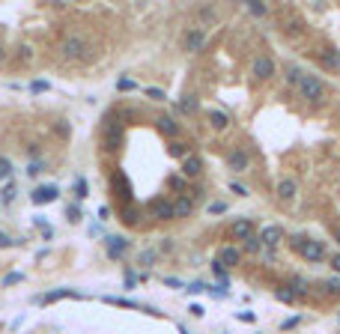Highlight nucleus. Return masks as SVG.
<instances>
[{
	"instance_id": "f257e3e1",
	"label": "nucleus",
	"mask_w": 340,
	"mask_h": 334,
	"mask_svg": "<svg viewBox=\"0 0 340 334\" xmlns=\"http://www.w3.org/2000/svg\"><path fill=\"white\" fill-rule=\"evenodd\" d=\"M293 248H296L305 260H311V263H323V260H326V245H323V242H317V239H308V236H293Z\"/></svg>"
},
{
	"instance_id": "f03ea898",
	"label": "nucleus",
	"mask_w": 340,
	"mask_h": 334,
	"mask_svg": "<svg viewBox=\"0 0 340 334\" xmlns=\"http://www.w3.org/2000/svg\"><path fill=\"white\" fill-rule=\"evenodd\" d=\"M299 93H302V99H308V102H314V105H320V102L326 99V87H323V81H320L317 75H305V78L299 81Z\"/></svg>"
},
{
	"instance_id": "7ed1b4c3",
	"label": "nucleus",
	"mask_w": 340,
	"mask_h": 334,
	"mask_svg": "<svg viewBox=\"0 0 340 334\" xmlns=\"http://www.w3.org/2000/svg\"><path fill=\"white\" fill-rule=\"evenodd\" d=\"M60 54H63L66 60H81V57L87 54V39L78 36V33H69V36L60 42Z\"/></svg>"
},
{
	"instance_id": "20e7f679",
	"label": "nucleus",
	"mask_w": 340,
	"mask_h": 334,
	"mask_svg": "<svg viewBox=\"0 0 340 334\" xmlns=\"http://www.w3.org/2000/svg\"><path fill=\"white\" fill-rule=\"evenodd\" d=\"M275 72H278V66H275L272 57H266V54L254 57V63H251V75H254L257 81H269V78H275Z\"/></svg>"
},
{
	"instance_id": "39448f33",
	"label": "nucleus",
	"mask_w": 340,
	"mask_h": 334,
	"mask_svg": "<svg viewBox=\"0 0 340 334\" xmlns=\"http://www.w3.org/2000/svg\"><path fill=\"white\" fill-rule=\"evenodd\" d=\"M182 45H185L188 54H200L203 45H206V30H203V27H191V30H185V33H182Z\"/></svg>"
},
{
	"instance_id": "423d86ee",
	"label": "nucleus",
	"mask_w": 340,
	"mask_h": 334,
	"mask_svg": "<svg viewBox=\"0 0 340 334\" xmlns=\"http://www.w3.org/2000/svg\"><path fill=\"white\" fill-rule=\"evenodd\" d=\"M227 170H233V173H248L251 170V158H248V152L245 149H230L227 152Z\"/></svg>"
},
{
	"instance_id": "0eeeda50",
	"label": "nucleus",
	"mask_w": 340,
	"mask_h": 334,
	"mask_svg": "<svg viewBox=\"0 0 340 334\" xmlns=\"http://www.w3.org/2000/svg\"><path fill=\"white\" fill-rule=\"evenodd\" d=\"M57 197H60V188H57V185H39V188H33V194H30L33 206H45V203H54Z\"/></svg>"
},
{
	"instance_id": "6e6552de",
	"label": "nucleus",
	"mask_w": 340,
	"mask_h": 334,
	"mask_svg": "<svg viewBox=\"0 0 340 334\" xmlns=\"http://www.w3.org/2000/svg\"><path fill=\"white\" fill-rule=\"evenodd\" d=\"M230 236H233V239H242V242L251 239V236H254V221H251V218L233 221V224H230Z\"/></svg>"
},
{
	"instance_id": "1a4fd4ad",
	"label": "nucleus",
	"mask_w": 340,
	"mask_h": 334,
	"mask_svg": "<svg viewBox=\"0 0 340 334\" xmlns=\"http://www.w3.org/2000/svg\"><path fill=\"white\" fill-rule=\"evenodd\" d=\"M149 209H152V215H155L158 221H173V203H170V200L158 197V200L149 203Z\"/></svg>"
},
{
	"instance_id": "9d476101",
	"label": "nucleus",
	"mask_w": 340,
	"mask_h": 334,
	"mask_svg": "<svg viewBox=\"0 0 340 334\" xmlns=\"http://www.w3.org/2000/svg\"><path fill=\"white\" fill-rule=\"evenodd\" d=\"M105 248H108V257H111V260H119V257L128 251V242H125L122 236H108V239H105Z\"/></svg>"
},
{
	"instance_id": "9b49d317",
	"label": "nucleus",
	"mask_w": 340,
	"mask_h": 334,
	"mask_svg": "<svg viewBox=\"0 0 340 334\" xmlns=\"http://www.w3.org/2000/svg\"><path fill=\"white\" fill-rule=\"evenodd\" d=\"M105 143H108V149H119V146H122V125H119V122H108Z\"/></svg>"
},
{
	"instance_id": "f8f14e48",
	"label": "nucleus",
	"mask_w": 340,
	"mask_h": 334,
	"mask_svg": "<svg viewBox=\"0 0 340 334\" xmlns=\"http://www.w3.org/2000/svg\"><path fill=\"white\" fill-rule=\"evenodd\" d=\"M194 212V197L191 194H179V200L173 203V218H188Z\"/></svg>"
},
{
	"instance_id": "ddd939ff",
	"label": "nucleus",
	"mask_w": 340,
	"mask_h": 334,
	"mask_svg": "<svg viewBox=\"0 0 340 334\" xmlns=\"http://www.w3.org/2000/svg\"><path fill=\"white\" fill-rule=\"evenodd\" d=\"M155 128H158L164 137H176V134H179V122H176L173 116H167V113L155 119Z\"/></svg>"
},
{
	"instance_id": "4468645a",
	"label": "nucleus",
	"mask_w": 340,
	"mask_h": 334,
	"mask_svg": "<svg viewBox=\"0 0 340 334\" xmlns=\"http://www.w3.org/2000/svg\"><path fill=\"white\" fill-rule=\"evenodd\" d=\"M182 173H185V176H191V179H194V176H200V173H203V161H200L197 155H188V158L182 161Z\"/></svg>"
},
{
	"instance_id": "2eb2a0df",
	"label": "nucleus",
	"mask_w": 340,
	"mask_h": 334,
	"mask_svg": "<svg viewBox=\"0 0 340 334\" xmlns=\"http://www.w3.org/2000/svg\"><path fill=\"white\" fill-rule=\"evenodd\" d=\"M296 194H299L296 179H281V182H278V197H281V200H293Z\"/></svg>"
},
{
	"instance_id": "dca6fc26",
	"label": "nucleus",
	"mask_w": 340,
	"mask_h": 334,
	"mask_svg": "<svg viewBox=\"0 0 340 334\" xmlns=\"http://www.w3.org/2000/svg\"><path fill=\"white\" fill-rule=\"evenodd\" d=\"M239 260H242V254H239V248H233V245H227V248H221V254H218V263L224 266H239Z\"/></svg>"
},
{
	"instance_id": "f3484780",
	"label": "nucleus",
	"mask_w": 340,
	"mask_h": 334,
	"mask_svg": "<svg viewBox=\"0 0 340 334\" xmlns=\"http://www.w3.org/2000/svg\"><path fill=\"white\" fill-rule=\"evenodd\" d=\"M260 242H263V245H269V248H275V245L281 242V227H263Z\"/></svg>"
},
{
	"instance_id": "a211bd4d",
	"label": "nucleus",
	"mask_w": 340,
	"mask_h": 334,
	"mask_svg": "<svg viewBox=\"0 0 340 334\" xmlns=\"http://www.w3.org/2000/svg\"><path fill=\"white\" fill-rule=\"evenodd\" d=\"M320 63L329 66V69H340V51L338 48H326V51L320 54Z\"/></svg>"
},
{
	"instance_id": "6ab92c4d",
	"label": "nucleus",
	"mask_w": 340,
	"mask_h": 334,
	"mask_svg": "<svg viewBox=\"0 0 340 334\" xmlns=\"http://www.w3.org/2000/svg\"><path fill=\"white\" fill-rule=\"evenodd\" d=\"M209 122H212V128H218V131H224V128L230 125V116H227L224 111H209Z\"/></svg>"
},
{
	"instance_id": "aec40b11",
	"label": "nucleus",
	"mask_w": 340,
	"mask_h": 334,
	"mask_svg": "<svg viewBox=\"0 0 340 334\" xmlns=\"http://www.w3.org/2000/svg\"><path fill=\"white\" fill-rule=\"evenodd\" d=\"M197 111V96H185V99H179V113H194Z\"/></svg>"
},
{
	"instance_id": "412c9836",
	"label": "nucleus",
	"mask_w": 340,
	"mask_h": 334,
	"mask_svg": "<svg viewBox=\"0 0 340 334\" xmlns=\"http://www.w3.org/2000/svg\"><path fill=\"white\" fill-rule=\"evenodd\" d=\"M287 290H290L293 296H302V293H308V281H305V278H293Z\"/></svg>"
},
{
	"instance_id": "4be33fe9",
	"label": "nucleus",
	"mask_w": 340,
	"mask_h": 334,
	"mask_svg": "<svg viewBox=\"0 0 340 334\" xmlns=\"http://www.w3.org/2000/svg\"><path fill=\"white\" fill-rule=\"evenodd\" d=\"M66 296H75V293H72V290H54V293L42 296L39 302H42V305H51V302H57V299H66Z\"/></svg>"
},
{
	"instance_id": "5701e85b",
	"label": "nucleus",
	"mask_w": 340,
	"mask_h": 334,
	"mask_svg": "<svg viewBox=\"0 0 340 334\" xmlns=\"http://www.w3.org/2000/svg\"><path fill=\"white\" fill-rule=\"evenodd\" d=\"M87 194H90V185H87V179L78 176V179H75V200H84Z\"/></svg>"
},
{
	"instance_id": "b1692460",
	"label": "nucleus",
	"mask_w": 340,
	"mask_h": 334,
	"mask_svg": "<svg viewBox=\"0 0 340 334\" xmlns=\"http://www.w3.org/2000/svg\"><path fill=\"white\" fill-rule=\"evenodd\" d=\"M302 78H305V72H302L299 66H290V69H287V81H290V84H296V87H299V81H302Z\"/></svg>"
},
{
	"instance_id": "393cba45",
	"label": "nucleus",
	"mask_w": 340,
	"mask_h": 334,
	"mask_svg": "<svg viewBox=\"0 0 340 334\" xmlns=\"http://www.w3.org/2000/svg\"><path fill=\"white\" fill-rule=\"evenodd\" d=\"M116 90H119V93H134L137 84H134L131 78H119V81H116Z\"/></svg>"
},
{
	"instance_id": "a878e982",
	"label": "nucleus",
	"mask_w": 340,
	"mask_h": 334,
	"mask_svg": "<svg viewBox=\"0 0 340 334\" xmlns=\"http://www.w3.org/2000/svg\"><path fill=\"white\" fill-rule=\"evenodd\" d=\"M146 99H155V102H164L167 96H164V90H161V87H146Z\"/></svg>"
},
{
	"instance_id": "bb28decb",
	"label": "nucleus",
	"mask_w": 340,
	"mask_h": 334,
	"mask_svg": "<svg viewBox=\"0 0 340 334\" xmlns=\"http://www.w3.org/2000/svg\"><path fill=\"white\" fill-rule=\"evenodd\" d=\"M263 248V242H260V236H251V239H245V251H251V254H257Z\"/></svg>"
},
{
	"instance_id": "cd10ccee",
	"label": "nucleus",
	"mask_w": 340,
	"mask_h": 334,
	"mask_svg": "<svg viewBox=\"0 0 340 334\" xmlns=\"http://www.w3.org/2000/svg\"><path fill=\"white\" fill-rule=\"evenodd\" d=\"M15 200V182H6L3 185V203H12Z\"/></svg>"
},
{
	"instance_id": "c85d7f7f",
	"label": "nucleus",
	"mask_w": 340,
	"mask_h": 334,
	"mask_svg": "<svg viewBox=\"0 0 340 334\" xmlns=\"http://www.w3.org/2000/svg\"><path fill=\"white\" fill-rule=\"evenodd\" d=\"M21 281H24V275H21V272H12V275H6V278H3V287H12V284H21Z\"/></svg>"
},
{
	"instance_id": "c756f323",
	"label": "nucleus",
	"mask_w": 340,
	"mask_h": 334,
	"mask_svg": "<svg viewBox=\"0 0 340 334\" xmlns=\"http://www.w3.org/2000/svg\"><path fill=\"white\" fill-rule=\"evenodd\" d=\"M30 57H33V48H30V45H21V48H18V60H21V63H27Z\"/></svg>"
},
{
	"instance_id": "7c9ffc66",
	"label": "nucleus",
	"mask_w": 340,
	"mask_h": 334,
	"mask_svg": "<svg viewBox=\"0 0 340 334\" xmlns=\"http://www.w3.org/2000/svg\"><path fill=\"white\" fill-rule=\"evenodd\" d=\"M278 299H281L284 305H293V299H296V296H293V293H290L287 287H281V290H278Z\"/></svg>"
},
{
	"instance_id": "2f4dec72",
	"label": "nucleus",
	"mask_w": 340,
	"mask_h": 334,
	"mask_svg": "<svg viewBox=\"0 0 340 334\" xmlns=\"http://www.w3.org/2000/svg\"><path fill=\"white\" fill-rule=\"evenodd\" d=\"M236 320H239V323H257V314H251V311H239Z\"/></svg>"
},
{
	"instance_id": "473e14b6",
	"label": "nucleus",
	"mask_w": 340,
	"mask_h": 334,
	"mask_svg": "<svg viewBox=\"0 0 340 334\" xmlns=\"http://www.w3.org/2000/svg\"><path fill=\"white\" fill-rule=\"evenodd\" d=\"M248 12L251 15H266V6L263 3H248Z\"/></svg>"
},
{
	"instance_id": "72a5a7b5",
	"label": "nucleus",
	"mask_w": 340,
	"mask_h": 334,
	"mask_svg": "<svg viewBox=\"0 0 340 334\" xmlns=\"http://www.w3.org/2000/svg\"><path fill=\"white\" fill-rule=\"evenodd\" d=\"M30 90H33V93H48V81H33Z\"/></svg>"
},
{
	"instance_id": "f704fd0d",
	"label": "nucleus",
	"mask_w": 340,
	"mask_h": 334,
	"mask_svg": "<svg viewBox=\"0 0 340 334\" xmlns=\"http://www.w3.org/2000/svg\"><path fill=\"white\" fill-rule=\"evenodd\" d=\"M42 167H45L42 161H30V164H27V173H30V176H36V173H42Z\"/></svg>"
},
{
	"instance_id": "c9c22d12",
	"label": "nucleus",
	"mask_w": 340,
	"mask_h": 334,
	"mask_svg": "<svg viewBox=\"0 0 340 334\" xmlns=\"http://www.w3.org/2000/svg\"><path fill=\"white\" fill-rule=\"evenodd\" d=\"M122 284H125V290H131V287L137 284V275H134V272H125V278H122Z\"/></svg>"
},
{
	"instance_id": "e433bc0d",
	"label": "nucleus",
	"mask_w": 340,
	"mask_h": 334,
	"mask_svg": "<svg viewBox=\"0 0 340 334\" xmlns=\"http://www.w3.org/2000/svg\"><path fill=\"white\" fill-rule=\"evenodd\" d=\"M209 212H212V215H224V212H227V203H212Z\"/></svg>"
},
{
	"instance_id": "4c0bfd02",
	"label": "nucleus",
	"mask_w": 340,
	"mask_h": 334,
	"mask_svg": "<svg viewBox=\"0 0 340 334\" xmlns=\"http://www.w3.org/2000/svg\"><path fill=\"white\" fill-rule=\"evenodd\" d=\"M173 155H182V158H188V146H185V143H176V146H173Z\"/></svg>"
},
{
	"instance_id": "58836bf2",
	"label": "nucleus",
	"mask_w": 340,
	"mask_h": 334,
	"mask_svg": "<svg viewBox=\"0 0 340 334\" xmlns=\"http://www.w3.org/2000/svg\"><path fill=\"white\" fill-rule=\"evenodd\" d=\"M69 221H72V224H78V221H81V209H78V206H72V209H69Z\"/></svg>"
},
{
	"instance_id": "ea45409f",
	"label": "nucleus",
	"mask_w": 340,
	"mask_h": 334,
	"mask_svg": "<svg viewBox=\"0 0 340 334\" xmlns=\"http://www.w3.org/2000/svg\"><path fill=\"white\" fill-rule=\"evenodd\" d=\"M326 287H329V293H340V281H338V278H332V281H326Z\"/></svg>"
},
{
	"instance_id": "a19ab883",
	"label": "nucleus",
	"mask_w": 340,
	"mask_h": 334,
	"mask_svg": "<svg viewBox=\"0 0 340 334\" xmlns=\"http://www.w3.org/2000/svg\"><path fill=\"white\" fill-rule=\"evenodd\" d=\"M125 224H137V212L134 209H125Z\"/></svg>"
},
{
	"instance_id": "79ce46f5",
	"label": "nucleus",
	"mask_w": 340,
	"mask_h": 334,
	"mask_svg": "<svg viewBox=\"0 0 340 334\" xmlns=\"http://www.w3.org/2000/svg\"><path fill=\"white\" fill-rule=\"evenodd\" d=\"M0 173H3V176H9V173H12V167H9V161H6L3 155H0Z\"/></svg>"
},
{
	"instance_id": "37998d69",
	"label": "nucleus",
	"mask_w": 340,
	"mask_h": 334,
	"mask_svg": "<svg viewBox=\"0 0 340 334\" xmlns=\"http://www.w3.org/2000/svg\"><path fill=\"white\" fill-rule=\"evenodd\" d=\"M329 263H332V269L340 275V254H332V257H329Z\"/></svg>"
},
{
	"instance_id": "c03bdc74",
	"label": "nucleus",
	"mask_w": 340,
	"mask_h": 334,
	"mask_svg": "<svg viewBox=\"0 0 340 334\" xmlns=\"http://www.w3.org/2000/svg\"><path fill=\"white\" fill-rule=\"evenodd\" d=\"M99 218L108 221V218H111V206H99Z\"/></svg>"
},
{
	"instance_id": "a18cd8bd",
	"label": "nucleus",
	"mask_w": 340,
	"mask_h": 334,
	"mask_svg": "<svg viewBox=\"0 0 340 334\" xmlns=\"http://www.w3.org/2000/svg\"><path fill=\"white\" fill-rule=\"evenodd\" d=\"M164 284H167V287H179V290H182V287H185V284H182V281H179V278H164Z\"/></svg>"
},
{
	"instance_id": "49530a36",
	"label": "nucleus",
	"mask_w": 340,
	"mask_h": 334,
	"mask_svg": "<svg viewBox=\"0 0 340 334\" xmlns=\"http://www.w3.org/2000/svg\"><path fill=\"white\" fill-rule=\"evenodd\" d=\"M230 188H233V191H236V194H239V197H245V194H248V188H242V185H239V182H233V185H230Z\"/></svg>"
},
{
	"instance_id": "de8ad7c7",
	"label": "nucleus",
	"mask_w": 340,
	"mask_h": 334,
	"mask_svg": "<svg viewBox=\"0 0 340 334\" xmlns=\"http://www.w3.org/2000/svg\"><path fill=\"white\" fill-rule=\"evenodd\" d=\"M203 314H206V311H203V308H200V305H191V317H197V320H200V317H203Z\"/></svg>"
},
{
	"instance_id": "09e8293b",
	"label": "nucleus",
	"mask_w": 340,
	"mask_h": 334,
	"mask_svg": "<svg viewBox=\"0 0 340 334\" xmlns=\"http://www.w3.org/2000/svg\"><path fill=\"white\" fill-rule=\"evenodd\" d=\"M299 323H302V317H293V320H287V323H284V329H296Z\"/></svg>"
},
{
	"instance_id": "8fccbe9b",
	"label": "nucleus",
	"mask_w": 340,
	"mask_h": 334,
	"mask_svg": "<svg viewBox=\"0 0 340 334\" xmlns=\"http://www.w3.org/2000/svg\"><path fill=\"white\" fill-rule=\"evenodd\" d=\"M9 245H12V239L6 233H0V248H9Z\"/></svg>"
},
{
	"instance_id": "3c124183",
	"label": "nucleus",
	"mask_w": 340,
	"mask_h": 334,
	"mask_svg": "<svg viewBox=\"0 0 340 334\" xmlns=\"http://www.w3.org/2000/svg\"><path fill=\"white\" fill-rule=\"evenodd\" d=\"M335 242H338V245H340V227H338V230H335Z\"/></svg>"
},
{
	"instance_id": "603ef678",
	"label": "nucleus",
	"mask_w": 340,
	"mask_h": 334,
	"mask_svg": "<svg viewBox=\"0 0 340 334\" xmlns=\"http://www.w3.org/2000/svg\"><path fill=\"white\" fill-rule=\"evenodd\" d=\"M3 60H6V51H3V45H0V63H3Z\"/></svg>"
},
{
	"instance_id": "864d4df0",
	"label": "nucleus",
	"mask_w": 340,
	"mask_h": 334,
	"mask_svg": "<svg viewBox=\"0 0 340 334\" xmlns=\"http://www.w3.org/2000/svg\"><path fill=\"white\" fill-rule=\"evenodd\" d=\"M0 179H3V173H0Z\"/></svg>"
}]
</instances>
